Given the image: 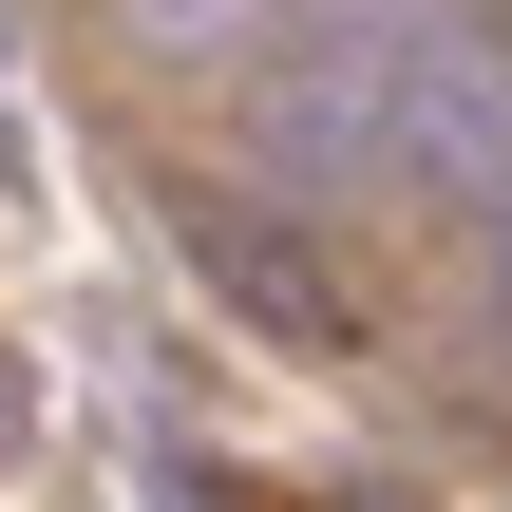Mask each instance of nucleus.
<instances>
[{"mask_svg": "<svg viewBox=\"0 0 512 512\" xmlns=\"http://www.w3.org/2000/svg\"><path fill=\"white\" fill-rule=\"evenodd\" d=\"M190 266H209V285H228L247 323H285V342H342V285H323L304 247H266L247 209H190Z\"/></svg>", "mask_w": 512, "mask_h": 512, "instance_id": "1", "label": "nucleus"}]
</instances>
